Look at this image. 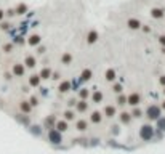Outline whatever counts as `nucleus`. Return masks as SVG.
I'll return each mask as SVG.
<instances>
[{"instance_id": "58836bf2", "label": "nucleus", "mask_w": 165, "mask_h": 154, "mask_svg": "<svg viewBox=\"0 0 165 154\" xmlns=\"http://www.w3.org/2000/svg\"><path fill=\"white\" fill-rule=\"evenodd\" d=\"M159 42H160V45H162V47H165V36H160Z\"/></svg>"}, {"instance_id": "e433bc0d", "label": "nucleus", "mask_w": 165, "mask_h": 154, "mask_svg": "<svg viewBox=\"0 0 165 154\" xmlns=\"http://www.w3.org/2000/svg\"><path fill=\"white\" fill-rule=\"evenodd\" d=\"M159 83L162 87H165V75H160V79H159Z\"/></svg>"}, {"instance_id": "0eeeda50", "label": "nucleus", "mask_w": 165, "mask_h": 154, "mask_svg": "<svg viewBox=\"0 0 165 154\" xmlns=\"http://www.w3.org/2000/svg\"><path fill=\"white\" fill-rule=\"evenodd\" d=\"M55 129L58 130V132H61V133H64V132H67V130H69V124H67L66 121H64V119H59V121H56Z\"/></svg>"}, {"instance_id": "412c9836", "label": "nucleus", "mask_w": 165, "mask_h": 154, "mask_svg": "<svg viewBox=\"0 0 165 154\" xmlns=\"http://www.w3.org/2000/svg\"><path fill=\"white\" fill-rule=\"evenodd\" d=\"M104 79L107 82H114L116 80V71H114V69H107L106 74H104Z\"/></svg>"}, {"instance_id": "f8f14e48", "label": "nucleus", "mask_w": 165, "mask_h": 154, "mask_svg": "<svg viewBox=\"0 0 165 154\" xmlns=\"http://www.w3.org/2000/svg\"><path fill=\"white\" fill-rule=\"evenodd\" d=\"M26 72V67L23 64H19V63H16L15 66H13V74H15L16 77H23Z\"/></svg>"}, {"instance_id": "7c9ffc66", "label": "nucleus", "mask_w": 165, "mask_h": 154, "mask_svg": "<svg viewBox=\"0 0 165 154\" xmlns=\"http://www.w3.org/2000/svg\"><path fill=\"white\" fill-rule=\"evenodd\" d=\"M122 90H124V87H122V83H112V92H114V93L120 95V93H122Z\"/></svg>"}, {"instance_id": "4c0bfd02", "label": "nucleus", "mask_w": 165, "mask_h": 154, "mask_svg": "<svg viewBox=\"0 0 165 154\" xmlns=\"http://www.w3.org/2000/svg\"><path fill=\"white\" fill-rule=\"evenodd\" d=\"M11 48H13V45H5V47H3V50H5L6 53H10V52H11Z\"/></svg>"}, {"instance_id": "7ed1b4c3", "label": "nucleus", "mask_w": 165, "mask_h": 154, "mask_svg": "<svg viewBox=\"0 0 165 154\" xmlns=\"http://www.w3.org/2000/svg\"><path fill=\"white\" fill-rule=\"evenodd\" d=\"M47 140H48V143H52V144H61L63 143V133L58 132L56 129H52V130H48Z\"/></svg>"}, {"instance_id": "ddd939ff", "label": "nucleus", "mask_w": 165, "mask_h": 154, "mask_svg": "<svg viewBox=\"0 0 165 154\" xmlns=\"http://www.w3.org/2000/svg\"><path fill=\"white\" fill-rule=\"evenodd\" d=\"M40 82H42V79H40V75H39V74H32V75L29 77V85H31V87H34V88L40 87Z\"/></svg>"}, {"instance_id": "2f4dec72", "label": "nucleus", "mask_w": 165, "mask_h": 154, "mask_svg": "<svg viewBox=\"0 0 165 154\" xmlns=\"http://www.w3.org/2000/svg\"><path fill=\"white\" fill-rule=\"evenodd\" d=\"M61 61H63V64H71V61H72V56H71L69 53H64L63 58H61Z\"/></svg>"}, {"instance_id": "473e14b6", "label": "nucleus", "mask_w": 165, "mask_h": 154, "mask_svg": "<svg viewBox=\"0 0 165 154\" xmlns=\"http://www.w3.org/2000/svg\"><path fill=\"white\" fill-rule=\"evenodd\" d=\"M75 104H77V100H75V98H71V100H67V108H69V109L75 108Z\"/></svg>"}, {"instance_id": "423d86ee", "label": "nucleus", "mask_w": 165, "mask_h": 154, "mask_svg": "<svg viewBox=\"0 0 165 154\" xmlns=\"http://www.w3.org/2000/svg\"><path fill=\"white\" fill-rule=\"evenodd\" d=\"M132 114L130 113H127V111H122V113L119 114V121H120V124L122 125H128V124H130L132 122Z\"/></svg>"}, {"instance_id": "39448f33", "label": "nucleus", "mask_w": 165, "mask_h": 154, "mask_svg": "<svg viewBox=\"0 0 165 154\" xmlns=\"http://www.w3.org/2000/svg\"><path fill=\"white\" fill-rule=\"evenodd\" d=\"M103 116H104V117H107V119L116 117V116H117V108H116V106H112V104L106 106V108H104V111H103Z\"/></svg>"}, {"instance_id": "6ab92c4d", "label": "nucleus", "mask_w": 165, "mask_h": 154, "mask_svg": "<svg viewBox=\"0 0 165 154\" xmlns=\"http://www.w3.org/2000/svg\"><path fill=\"white\" fill-rule=\"evenodd\" d=\"M130 114H132V117H133V119H141L143 116H144V111L140 109L138 106H136V108H133V109H132V113H130Z\"/></svg>"}, {"instance_id": "f257e3e1", "label": "nucleus", "mask_w": 165, "mask_h": 154, "mask_svg": "<svg viewBox=\"0 0 165 154\" xmlns=\"http://www.w3.org/2000/svg\"><path fill=\"white\" fill-rule=\"evenodd\" d=\"M138 137L143 140V141H151V140H154V137H155V129L152 127V124H143L141 127H140Z\"/></svg>"}, {"instance_id": "c756f323", "label": "nucleus", "mask_w": 165, "mask_h": 154, "mask_svg": "<svg viewBox=\"0 0 165 154\" xmlns=\"http://www.w3.org/2000/svg\"><path fill=\"white\" fill-rule=\"evenodd\" d=\"M117 104H119V106H125V104H127V96L124 93L117 95Z\"/></svg>"}, {"instance_id": "ea45409f", "label": "nucleus", "mask_w": 165, "mask_h": 154, "mask_svg": "<svg viewBox=\"0 0 165 154\" xmlns=\"http://www.w3.org/2000/svg\"><path fill=\"white\" fill-rule=\"evenodd\" d=\"M112 129H114V130H112V132H114V135H117V133H119V127H117V125H114Z\"/></svg>"}, {"instance_id": "5701e85b", "label": "nucleus", "mask_w": 165, "mask_h": 154, "mask_svg": "<svg viewBox=\"0 0 165 154\" xmlns=\"http://www.w3.org/2000/svg\"><path fill=\"white\" fill-rule=\"evenodd\" d=\"M31 104H29V101H21V104H19V109H21V113H24V114H27V113H31Z\"/></svg>"}, {"instance_id": "393cba45", "label": "nucleus", "mask_w": 165, "mask_h": 154, "mask_svg": "<svg viewBox=\"0 0 165 154\" xmlns=\"http://www.w3.org/2000/svg\"><path fill=\"white\" fill-rule=\"evenodd\" d=\"M151 16L155 18V19H160V18H163V10H160V8H152V10H151Z\"/></svg>"}, {"instance_id": "1a4fd4ad", "label": "nucleus", "mask_w": 165, "mask_h": 154, "mask_svg": "<svg viewBox=\"0 0 165 154\" xmlns=\"http://www.w3.org/2000/svg\"><path fill=\"white\" fill-rule=\"evenodd\" d=\"M56 121H58V119H56L55 116H48V117H45V121H44V127L45 129H55V124H56Z\"/></svg>"}, {"instance_id": "c9c22d12", "label": "nucleus", "mask_w": 165, "mask_h": 154, "mask_svg": "<svg viewBox=\"0 0 165 154\" xmlns=\"http://www.w3.org/2000/svg\"><path fill=\"white\" fill-rule=\"evenodd\" d=\"M18 119H19V121L23 122V124H26V125H29V117H26V116H24V117H21V116H19Z\"/></svg>"}, {"instance_id": "bb28decb", "label": "nucleus", "mask_w": 165, "mask_h": 154, "mask_svg": "<svg viewBox=\"0 0 165 154\" xmlns=\"http://www.w3.org/2000/svg\"><path fill=\"white\" fill-rule=\"evenodd\" d=\"M96 40H98V32L96 31H90L88 36H87V42L88 44H95Z\"/></svg>"}, {"instance_id": "9d476101", "label": "nucleus", "mask_w": 165, "mask_h": 154, "mask_svg": "<svg viewBox=\"0 0 165 154\" xmlns=\"http://www.w3.org/2000/svg\"><path fill=\"white\" fill-rule=\"evenodd\" d=\"M71 87H72V83L69 80H61L59 85H58V90H59V93H67L71 90Z\"/></svg>"}, {"instance_id": "6e6552de", "label": "nucleus", "mask_w": 165, "mask_h": 154, "mask_svg": "<svg viewBox=\"0 0 165 154\" xmlns=\"http://www.w3.org/2000/svg\"><path fill=\"white\" fill-rule=\"evenodd\" d=\"M103 113H99V111H93L90 114V122L91 124H101L103 122Z\"/></svg>"}, {"instance_id": "a211bd4d", "label": "nucleus", "mask_w": 165, "mask_h": 154, "mask_svg": "<svg viewBox=\"0 0 165 154\" xmlns=\"http://www.w3.org/2000/svg\"><path fill=\"white\" fill-rule=\"evenodd\" d=\"M63 116H64V121H66V122L74 121V119H75V113H74V109H66Z\"/></svg>"}, {"instance_id": "a19ab883", "label": "nucleus", "mask_w": 165, "mask_h": 154, "mask_svg": "<svg viewBox=\"0 0 165 154\" xmlns=\"http://www.w3.org/2000/svg\"><path fill=\"white\" fill-rule=\"evenodd\" d=\"M160 108H162V111H165V100L162 101V104H160Z\"/></svg>"}, {"instance_id": "aec40b11", "label": "nucleus", "mask_w": 165, "mask_h": 154, "mask_svg": "<svg viewBox=\"0 0 165 154\" xmlns=\"http://www.w3.org/2000/svg\"><path fill=\"white\" fill-rule=\"evenodd\" d=\"M127 26L128 27H130V29H140V27H141V23H140V21L138 19H128L127 21Z\"/></svg>"}, {"instance_id": "f3484780", "label": "nucleus", "mask_w": 165, "mask_h": 154, "mask_svg": "<svg viewBox=\"0 0 165 154\" xmlns=\"http://www.w3.org/2000/svg\"><path fill=\"white\" fill-rule=\"evenodd\" d=\"M155 129L159 130V132H162V133H165V116L159 117L155 121Z\"/></svg>"}, {"instance_id": "f03ea898", "label": "nucleus", "mask_w": 165, "mask_h": 154, "mask_svg": "<svg viewBox=\"0 0 165 154\" xmlns=\"http://www.w3.org/2000/svg\"><path fill=\"white\" fill-rule=\"evenodd\" d=\"M144 116L149 119V121H157L159 117H162V108L159 104H149L144 111Z\"/></svg>"}, {"instance_id": "a878e982", "label": "nucleus", "mask_w": 165, "mask_h": 154, "mask_svg": "<svg viewBox=\"0 0 165 154\" xmlns=\"http://www.w3.org/2000/svg\"><path fill=\"white\" fill-rule=\"evenodd\" d=\"M42 129H44V127H42V125H37V124L31 125V133L35 135V137H40L42 135Z\"/></svg>"}, {"instance_id": "9b49d317", "label": "nucleus", "mask_w": 165, "mask_h": 154, "mask_svg": "<svg viewBox=\"0 0 165 154\" xmlns=\"http://www.w3.org/2000/svg\"><path fill=\"white\" fill-rule=\"evenodd\" d=\"M75 111H77V113H87V111H88V103L85 101V100L77 101V104H75Z\"/></svg>"}, {"instance_id": "4be33fe9", "label": "nucleus", "mask_w": 165, "mask_h": 154, "mask_svg": "<svg viewBox=\"0 0 165 154\" xmlns=\"http://www.w3.org/2000/svg\"><path fill=\"white\" fill-rule=\"evenodd\" d=\"M91 75H93L91 69H83V71H82V74H80V80L87 82V80H90V79H91Z\"/></svg>"}, {"instance_id": "20e7f679", "label": "nucleus", "mask_w": 165, "mask_h": 154, "mask_svg": "<svg viewBox=\"0 0 165 154\" xmlns=\"http://www.w3.org/2000/svg\"><path fill=\"white\" fill-rule=\"evenodd\" d=\"M140 103H141V95L138 92H133V93H130L127 96V104H130V106L136 108Z\"/></svg>"}, {"instance_id": "b1692460", "label": "nucleus", "mask_w": 165, "mask_h": 154, "mask_svg": "<svg viewBox=\"0 0 165 154\" xmlns=\"http://www.w3.org/2000/svg\"><path fill=\"white\" fill-rule=\"evenodd\" d=\"M24 64H26V67L32 69V67H35V64H37V61H35V58H34V56H26V60H24Z\"/></svg>"}, {"instance_id": "79ce46f5", "label": "nucleus", "mask_w": 165, "mask_h": 154, "mask_svg": "<svg viewBox=\"0 0 165 154\" xmlns=\"http://www.w3.org/2000/svg\"><path fill=\"white\" fill-rule=\"evenodd\" d=\"M2 18H3V11H2V10H0V19H2Z\"/></svg>"}, {"instance_id": "f704fd0d", "label": "nucleus", "mask_w": 165, "mask_h": 154, "mask_svg": "<svg viewBox=\"0 0 165 154\" xmlns=\"http://www.w3.org/2000/svg\"><path fill=\"white\" fill-rule=\"evenodd\" d=\"M26 10H27V6H26V5H19L18 8H16V13H19V15H23V13H24Z\"/></svg>"}, {"instance_id": "4468645a", "label": "nucleus", "mask_w": 165, "mask_h": 154, "mask_svg": "<svg viewBox=\"0 0 165 154\" xmlns=\"http://www.w3.org/2000/svg\"><path fill=\"white\" fill-rule=\"evenodd\" d=\"M75 129L79 132H85L88 129V122H87V119H79V121L75 122Z\"/></svg>"}, {"instance_id": "dca6fc26", "label": "nucleus", "mask_w": 165, "mask_h": 154, "mask_svg": "<svg viewBox=\"0 0 165 154\" xmlns=\"http://www.w3.org/2000/svg\"><path fill=\"white\" fill-rule=\"evenodd\" d=\"M52 69H50V67H44V69H42V71H40V79L42 80H48V79H52Z\"/></svg>"}, {"instance_id": "cd10ccee", "label": "nucleus", "mask_w": 165, "mask_h": 154, "mask_svg": "<svg viewBox=\"0 0 165 154\" xmlns=\"http://www.w3.org/2000/svg\"><path fill=\"white\" fill-rule=\"evenodd\" d=\"M88 96H90V90L88 88H80V90H79V98H80V100L87 101Z\"/></svg>"}, {"instance_id": "72a5a7b5", "label": "nucleus", "mask_w": 165, "mask_h": 154, "mask_svg": "<svg viewBox=\"0 0 165 154\" xmlns=\"http://www.w3.org/2000/svg\"><path fill=\"white\" fill-rule=\"evenodd\" d=\"M29 104H31V106H37V104H39V98L37 96H31Z\"/></svg>"}, {"instance_id": "c85d7f7f", "label": "nucleus", "mask_w": 165, "mask_h": 154, "mask_svg": "<svg viewBox=\"0 0 165 154\" xmlns=\"http://www.w3.org/2000/svg\"><path fill=\"white\" fill-rule=\"evenodd\" d=\"M39 44H40V36L34 34V36L29 37V45H39Z\"/></svg>"}, {"instance_id": "37998d69", "label": "nucleus", "mask_w": 165, "mask_h": 154, "mask_svg": "<svg viewBox=\"0 0 165 154\" xmlns=\"http://www.w3.org/2000/svg\"><path fill=\"white\" fill-rule=\"evenodd\" d=\"M162 92H163V96H165V87H163V90H162Z\"/></svg>"}, {"instance_id": "2eb2a0df", "label": "nucleus", "mask_w": 165, "mask_h": 154, "mask_svg": "<svg viewBox=\"0 0 165 154\" xmlns=\"http://www.w3.org/2000/svg\"><path fill=\"white\" fill-rule=\"evenodd\" d=\"M103 98H104V95H103L101 90H95V92H93V95H91V101L96 103V104H99V103L103 101Z\"/></svg>"}]
</instances>
